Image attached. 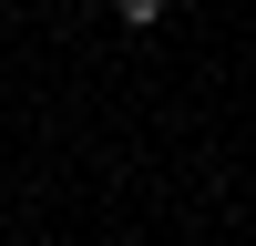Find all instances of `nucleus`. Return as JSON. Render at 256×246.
Returning <instances> with one entry per match:
<instances>
[{"label": "nucleus", "instance_id": "nucleus-1", "mask_svg": "<svg viewBox=\"0 0 256 246\" xmlns=\"http://www.w3.org/2000/svg\"><path fill=\"white\" fill-rule=\"evenodd\" d=\"M113 10L134 20V31H144V20H164V0H113Z\"/></svg>", "mask_w": 256, "mask_h": 246}]
</instances>
